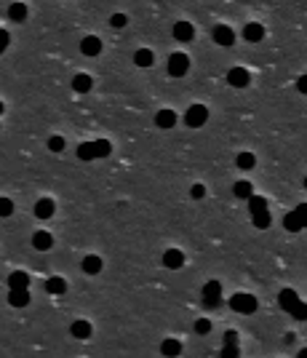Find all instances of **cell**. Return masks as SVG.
<instances>
[{
	"label": "cell",
	"instance_id": "1f68e13d",
	"mask_svg": "<svg viewBox=\"0 0 307 358\" xmlns=\"http://www.w3.org/2000/svg\"><path fill=\"white\" fill-rule=\"evenodd\" d=\"M222 358H240V347L238 345H225L222 347Z\"/></svg>",
	"mask_w": 307,
	"mask_h": 358
},
{
	"label": "cell",
	"instance_id": "4dcf8cb0",
	"mask_svg": "<svg viewBox=\"0 0 307 358\" xmlns=\"http://www.w3.org/2000/svg\"><path fill=\"white\" fill-rule=\"evenodd\" d=\"M14 214V201L11 198H0V216H11Z\"/></svg>",
	"mask_w": 307,
	"mask_h": 358
},
{
	"label": "cell",
	"instance_id": "484cf974",
	"mask_svg": "<svg viewBox=\"0 0 307 358\" xmlns=\"http://www.w3.org/2000/svg\"><path fill=\"white\" fill-rule=\"evenodd\" d=\"M78 158H80V161H94V158H96L94 142H83V145L78 147Z\"/></svg>",
	"mask_w": 307,
	"mask_h": 358
},
{
	"label": "cell",
	"instance_id": "e575fe53",
	"mask_svg": "<svg viewBox=\"0 0 307 358\" xmlns=\"http://www.w3.org/2000/svg\"><path fill=\"white\" fill-rule=\"evenodd\" d=\"M294 214L299 216L302 228H307V203H299V206H296V209H294Z\"/></svg>",
	"mask_w": 307,
	"mask_h": 358
},
{
	"label": "cell",
	"instance_id": "e0dca14e",
	"mask_svg": "<svg viewBox=\"0 0 307 358\" xmlns=\"http://www.w3.org/2000/svg\"><path fill=\"white\" fill-rule=\"evenodd\" d=\"M155 123L158 128H171L176 123V115H174V110H158V115H155Z\"/></svg>",
	"mask_w": 307,
	"mask_h": 358
},
{
	"label": "cell",
	"instance_id": "277c9868",
	"mask_svg": "<svg viewBox=\"0 0 307 358\" xmlns=\"http://www.w3.org/2000/svg\"><path fill=\"white\" fill-rule=\"evenodd\" d=\"M203 302H206L209 307L222 305V284L219 281H209V284L203 286Z\"/></svg>",
	"mask_w": 307,
	"mask_h": 358
},
{
	"label": "cell",
	"instance_id": "3957f363",
	"mask_svg": "<svg viewBox=\"0 0 307 358\" xmlns=\"http://www.w3.org/2000/svg\"><path fill=\"white\" fill-rule=\"evenodd\" d=\"M206 120H209V110L203 105H192L187 112H184V123H187L190 128H200Z\"/></svg>",
	"mask_w": 307,
	"mask_h": 358
},
{
	"label": "cell",
	"instance_id": "7a4b0ae2",
	"mask_svg": "<svg viewBox=\"0 0 307 358\" xmlns=\"http://www.w3.org/2000/svg\"><path fill=\"white\" fill-rule=\"evenodd\" d=\"M166 70H169V75H174V78H182V75L190 70V56L182 54V51L171 54L169 62H166Z\"/></svg>",
	"mask_w": 307,
	"mask_h": 358
},
{
	"label": "cell",
	"instance_id": "44dd1931",
	"mask_svg": "<svg viewBox=\"0 0 307 358\" xmlns=\"http://www.w3.org/2000/svg\"><path fill=\"white\" fill-rule=\"evenodd\" d=\"M45 291L59 297V294H64V291H67V284H64V278H57V276H54V278L45 281Z\"/></svg>",
	"mask_w": 307,
	"mask_h": 358
},
{
	"label": "cell",
	"instance_id": "ab89813d",
	"mask_svg": "<svg viewBox=\"0 0 307 358\" xmlns=\"http://www.w3.org/2000/svg\"><path fill=\"white\" fill-rule=\"evenodd\" d=\"M8 43H11V37H8V32H6V30H0V54H3V51L8 49Z\"/></svg>",
	"mask_w": 307,
	"mask_h": 358
},
{
	"label": "cell",
	"instance_id": "f35d334b",
	"mask_svg": "<svg viewBox=\"0 0 307 358\" xmlns=\"http://www.w3.org/2000/svg\"><path fill=\"white\" fill-rule=\"evenodd\" d=\"M225 345H238V332L227 329V332H225Z\"/></svg>",
	"mask_w": 307,
	"mask_h": 358
},
{
	"label": "cell",
	"instance_id": "7c38bea8",
	"mask_svg": "<svg viewBox=\"0 0 307 358\" xmlns=\"http://www.w3.org/2000/svg\"><path fill=\"white\" fill-rule=\"evenodd\" d=\"M163 265L171 267V270H179V267L184 265V254H182L179 249H169V251L163 254Z\"/></svg>",
	"mask_w": 307,
	"mask_h": 358
},
{
	"label": "cell",
	"instance_id": "2e32d148",
	"mask_svg": "<svg viewBox=\"0 0 307 358\" xmlns=\"http://www.w3.org/2000/svg\"><path fill=\"white\" fill-rule=\"evenodd\" d=\"M8 302H11L14 307H27V305H30V291H27V289L8 291Z\"/></svg>",
	"mask_w": 307,
	"mask_h": 358
},
{
	"label": "cell",
	"instance_id": "74e56055",
	"mask_svg": "<svg viewBox=\"0 0 307 358\" xmlns=\"http://www.w3.org/2000/svg\"><path fill=\"white\" fill-rule=\"evenodd\" d=\"M190 195L195 198V201H200V198H203V195H206V187H203V185H192V190H190Z\"/></svg>",
	"mask_w": 307,
	"mask_h": 358
},
{
	"label": "cell",
	"instance_id": "7402d4cb",
	"mask_svg": "<svg viewBox=\"0 0 307 358\" xmlns=\"http://www.w3.org/2000/svg\"><path fill=\"white\" fill-rule=\"evenodd\" d=\"M152 62H155V56H152V51H147V49H139L134 54V64H136V67H150Z\"/></svg>",
	"mask_w": 307,
	"mask_h": 358
},
{
	"label": "cell",
	"instance_id": "d590c367",
	"mask_svg": "<svg viewBox=\"0 0 307 358\" xmlns=\"http://www.w3.org/2000/svg\"><path fill=\"white\" fill-rule=\"evenodd\" d=\"M110 24H113V27H118V30H120V27H126V24H128V19H126V14H113V19H110Z\"/></svg>",
	"mask_w": 307,
	"mask_h": 358
},
{
	"label": "cell",
	"instance_id": "836d02e7",
	"mask_svg": "<svg viewBox=\"0 0 307 358\" xmlns=\"http://www.w3.org/2000/svg\"><path fill=\"white\" fill-rule=\"evenodd\" d=\"M48 150H51V153H62V150H64V139L62 137H51L48 139Z\"/></svg>",
	"mask_w": 307,
	"mask_h": 358
},
{
	"label": "cell",
	"instance_id": "60d3db41",
	"mask_svg": "<svg viewBox=\"0 0 307 358\" xmlns=\"http://www.w3.org/2000/svg\"><path fill=\"white\" fill-rule=\"evenodd\" d=\"M296 88H299V94H307V72L302 75L299 80H296Z\"/></svg>",
	"mask_w": 307,
	"mask_h": 358
},
{
	"label": "cell",
	"instance_id": "ba28073f",
	"mask_svg": "<svg viewBox=\"0 0 307 358\" xmlns=\"http://www.w3.org/2000/svg\"><path fill=\"white\" fill-rule=\"evenodd\" d=\"M192 35H195V27H192L190 22H176V24H174V40L190 43Z\"/></svg>",
	"mask_w": 307,
	"mask_h": 358
},
{
	"label": "cell",
	"instance_id": "9a60e30c",
	"mask_svg": "<svg viewBox=\"0 0 307 358\" xmlns=\"http://www.w3.org/2000/svg\"><path fill=\"white\" fill-rule=\"evenodd\" d=\"M243 37H246L248 43H259V40L265 37V27H262V24H257V22H251V24H246Z\"/></svg>",
	"mask_w": 307,
	"mask_h": 358
},
{
	"label": "cell",
	"instance_id": "603a6c76",
	"mask_svg": "<svg viewBox=\"0 0 307 358\" xmlns=\"http://www.w3.org/2000/svg\"><path fill=\"white\" fill-rule=\"evenodd\" d=\"M161 353H163V355H169V358L179 355V353H182V342H179V340H163Z\"/></svg>",
	"mask_w": 307,
	"mask_h": 358
},
{
	"label": "cell",
	"instance_id": "ac0fdd59",
	"mask_svg": "<svg viewBox=\"0 0 307 358\" xmlns=\"http://www.w3.org/2000/svg\"><path fill=\"white\" fill-rule=\"evenodd\" d=\"M91 86H94V80H91V75H75V78H72V88H75L78 94H88L91 91Z\"/></svg>",
	"mask_w": 307,
	"mask_h": 358
},
{
	"label": "cell",
	"instance_id": "8d00e7d4",
	"mask_svg": "<svg viewBox=\"0 0 307 358\" xmlns=\"http://www.w3.org/2000/svg\"><path fill=\"white\" fill-rule=\"evenodd\" d=\"M291 316L296 318V321H307V305H304V302H299V305H296V310H294Z\"/></svg>",
	"mask_w": 307,
	"mask_h": 358
},
{
	"label": "cell",
	"instance_id": "ee69618b",
	"mask_svg": "<svg viewBox=\"0 0 307 358\" xmlns=\"http://www.w3.org/2000/svg\"><path fill=\"white\" fill-rule=\"evenodd\" d=\"M304 187H307V176H304Z\"/></svg>",
	"mask_w": 307,
	"mask_h": 358
},
{
	"label": "cell",
	"instance_id": "6da1fadb",
	"mask_svg": "<svg viewBox=\"0 0 307 358\" xmlns=\"http://www.w3.org/2000/svg\"><path fill=\"white\" fill-rule=\"evenodd\" d=\"M227 305L235 310V313L248 316V313H254V310H257V297H254V294H243V291H238V294L230 297Z\"/></svg>",
	"mask_w": 307,
	"mask_h": 358
},
{
	"label": "cell",
	"instance_id": "9c48e42d",
	"mask_svg": "<svg viewBox=\"0 0 307 358\" xmlns=\"http://www.w3.org/2000/svg\"><path fill=\"white\" fill-rule=\"evenodd\" d=\"M80 267H83V273H86V276H99L101 267H105V262H101L96 254H88V257L80 262Z\"/></svg>",
	"mask_w": 307,
	"mask_h": 358
},
{
	"label": "cell",
	"instance_id": "83f0119b",
	"mask_svg": "<svg viewBox=\"0 0 307 358\" xmlns=\"http://www.w3.org/2000/svg\"><path fill=\"white\" fill-rule=\"evenodd\" d=\"M251 222H254V228H259V230H267L270 228V211H259V214H251Z\"/></svg>",
	"mask_w": 307,
	"mask_h": 358
},
{
	"label": "cell",
	"instance_id": "d6986e66",
	"mask_svg": "<svg viewBox=\"0 0 307 358\" xmlns=\"http://www.w3.org/2000/svg\"><path fill=\"white\" fill-rule=\"evenodd\" d=\"M232 195H235V198H243V201H248V198L254 195V187H251V182H246V179H240V182L232 185Z\"/></svg>",
	"mask_w": 307,
	"mask_h": 358
},
{
	"label": "cell",
	"instance_id": "5b68a950",
	"mask_svg": "<svg viewBox=\"0 0 307 358\" xmlns=\"http://www.w3.org/2000/svg\"><path fill=\"white\" fill-rule=\"evenodd\" d=\"M227 83H230L232 88H246L248 83H251V72L246 67H232L227 72Z\"/></svg>",
	"mask_w": 307,
	"mask_h": 358
},
{
	"label": "cell",
	"instance_id": "8fae6325",
	"mask_svg": "<svg viewBox=\"0 0 307 358\" xmlns=\"http://www.w3.org/2000/svg\"><path fill=\"white\" fill-rule=\"evenodd\" d=\"M80 51L86 54V56H96V54L101 51V40H99L96 35H86V37L80 40Z\"/></svg>",
	"mask_w": 307,
	"mask_h": 358
},
{
	"label": "cell",
	"instance_id": "f1b7e54d",
	"mask_svg": "<svg viewBox=\"0 0 307 358\" xmlns=\"http://www.w3.org/2000/svg\"><path fill=\"white\" fill-rule=\"evenodd\" d=\"M8 16H11L14 22H22V19H27V6L24 3H14L11 8H8Z\"/></svg>",
	"mask_w": 307,
	"mask_h": 358
},
{
	"label": "cell",
	"instance_id": "8992f818",
	"mask_svg": "<svg viewBox=\"0 0 307 358\" xmlns=\"http://www.w3.org/2000/svg\"><path fill=\"white\" fill-rule=\"evenodd\" d=\"M214 43L217 46H235V32H232V27H227V24L214 27Z\"/></svg>",
	"mask_w": 307,
	"mask_h": 358
},
{
	"label": "cell",
	"instance_id": "d4e9b609",
	"mask_svg": "<svg viewBox=\"0 0 307 358\" xmlns=\"http://www.w3.org/2000/svg\"><path fill=\"white\" fill-rule=\"evenodd\" d=\"M283 228H286L288 233H299V230H302V222H299V216H296L294 211H288V214L283 216Z\"/></svg>",
	"mask_w": 307,
	"mask_h": 358
},
{
	"label": "cell",
	"instance_id": "4316f807",
	"mask_svg": "<svg viewBox=\"0 0 307 358\" xmlns=\"http://www.w3.org/2000/svg\"><path fill=\"white\" fill-rule=\"evenodd\" d=\"M248 211H251V214L267 211V201H265L262 195H251V198H248Z\"/></svg>",
	"mask_w": 307,
	"mask_h": 358
},
{
	"label": "cell",
	"instance_id": "d6a6232c",
	"mask_svg": "<svg viewBox=\"0 0 307 358\" xmlns=\"http://www.w3.org/2000/svg\"><path fill=\"white\" fill-rule=\"evenodd\" d=\"M195 332H198V334H209L211 332V321H209V318H198V321H195Z\"/></svg>",
	"mask_w": 307,
	"mask_h": 358
},
{
	"label": "cell",
	"instance_id": "f546056e",
	"mask_svg": "<svg viewBox=\"0 0 307 358\" xmlns=\"http://www.w3.org/2000/svg\"><path fill=\"white\" fill-rule=\"evenodd\" d=\"M94 147H96V158H107V155H110V150H113V145H110L107 139H96Z\"/></svg>",
	"mask_w": 307,
	"mask_h": 358
},
{
	"label": "cell",
	"instance_id": "ffe728a7",
	"mask_svg": "<svg viewBox=\"0 0 307 358\" xmlns=\"http://www.w3.org/2000/svg\"><path fill=\"white\" fill-rule=\"evenodd\" d=\"M70 332H72L75 340H88V337H91V324L88 321H75L70 326Z\"/></svg>",
	"mask_w": 307,
	"mask_h": 358
},
{
	"label": "cell",
	"instance_id": "b9f144b4",
	"mask_svg": "<svg viewBox=\"0 0 307 358\" xmlns=\"http://www.w3.org/2000/svg\"><path fill=\"white\" fill-rule=\"evenodd\" d=\"M296 358H307V347H302V350L296 353Z\"/></svg>",
	"mask_w": 307,
	"mask_h": 358
},
{
	"label": "cell",
	"instance_id": "52a82bcc",
	"mask_svg": "<svg viewBox=\"0 0 307 358\" xmlns=\"http://www.w3.org/2000/svg\"><path fill=\"white\" fill-rule=\"evenodd\" d=\"M278 302H281V307L286 313H294L296 305H299V294H296L294 289H283L281 294H278Z\"/></svg>",
	"mask_w": 307,
	"mask_h": 358
},
{
	"label": "cell",
	"instance_id": "7bdbcfd3",
	"mask_svg": "<svg viewBox=\"0 0 307 358\" xmlns=\"http://www.w3.org/2000/svg\"><path fill=\"white\" fill-rule=\"evenodd\" d=\"M0 112H3V102H0Z\"/></svg>",
	"mask_w": 307,
	"mask_h": 358
},
{
	"label": "cell",
	"instance_id": "4fadbf2b",
	"mask_svg": "<svg viewBox=\"0 0 307 358\" xmlns=\"http://www.w3.org/2000/svg\"><path fill=\"white\" fill-rule=\"evenodd\" d=\"M54 209H57V206H54L51 198H40V201L35 203V216H40V219H51Z\"/></svg>",
	"mask_w": 307,
	"mask_h": 358
},
{
	"label": "cell",
	"instance_id": "cb8c5ba5",
	"mask_svg": "<svg viewBox=\"0 0 307 358\" xmlns=\"http://www.w3.org/2000/svg\"><path fill=\"white\" fill-rule=\"evenodd\" d=\"M235 163H238L240 171H248V168H254V166H257V158H254V153H238Z\"/></svg>",
	"mask_w": 307,
	"mask_h": 358
},
{
	"label": "cell",
	"instance_id": "30bf717a",
	"mask_svg": "<svg viewBox=\"0 0 307 358\" xmlns=\"http://www.w3.org/2000/svg\"><path fill=\"white\" fill-rule=\"evenodd\" d=\"M30 286V276H27L24 270H14L11 276H8V289L11 291H19V289H27Z\"/></svg>",
	"mask_w": 307,
	"mask_h": 358
},
{
	"label": "cell",
	"instance_id": "5bb4252c",
	"mask_svg": "<svg viewBox=\"0 0 307 358\" xmlns=\"http://www.w3.org/2000/svg\"><path fill=\"white\" fill-rule=\"evenodd\" d=\"M32 246L38 249V251H48L54 246V238H51V233H45V230H38L32 235Z\"/></svg>",
	"mask_w": 307,
	"mask_h": 358
}]
</instances>
